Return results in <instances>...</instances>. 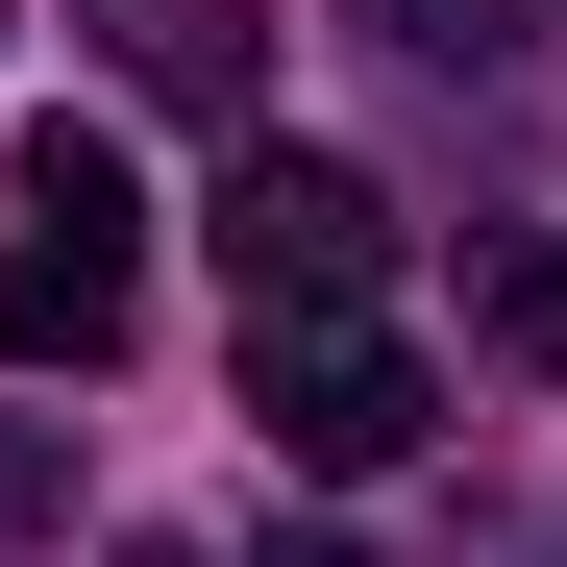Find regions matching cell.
<instances>
[{
  "label": "cell",
  "instance_id": "ba28073f",
  "mask_svg": "<svg viewBox=\"0 0 567 567\" xmlns=\"http://www.w3.org/2000/svg\"><path fill=\"white\" fill-rule=\"evenodd\" d=\"M297 567H346V543H297Z\"/></svg>",
  "mask_w": 567,
  "mask_h": 567
},
{
  "label": "cell",
  "instance_id": "52a82bcc",
  "mask_svg": "<svg viewBox=\"0 0 567 567\" xmlns=\"http://www.w3.org/2000/svg\"><path fill=\"white\" fill-rule=\"evenodd\" d=\"M50 494H74V468H50V444H25V420H0V518H50Z\"/></svg>",
  "mask_w": 567,
  "mask_h": 567
},
{
  "label": "cell",
  "instance_id": "3957f363",
  "mask_svg": "<svg viewBox=\"0 0 567 567\" xmlns=\"http://www.w3.org/2000/svg\"><path fill=\"white\" fill-rule=\"evenodd\" d=\"M247 420H271V468H321V494H346V468H395L444 395H420L395 321H247Z\"/></svg>",
  "mask_w": 567,
  "mask_h": 567
},
{
  "label": "cell",
  "instance_id": "5b68a950",
  "mask_svg": "<svg viewBox=\"0 0 567 567\" xmlns=\"http://www.w3.org/2000/svg\"><path fill=\"white\" fill-rule=\"evenodd\" d=\"M468 346H494V370H543V395H567V247H494V271H468Z\"/></svg>",
  "mask_w": 567,
  "mask_h": 567
},
{
  "label": "cell",
  "instance_id": "7a4b0ae2",
  "mask_svg": "<svg viewBox=\"0 0 567 567\" xmlns=\"http://www.w3.org/2000/svg\"><path fill=\"white\" fill-rule=\"evenodd\" d=\"M124 321H148V198L50 124L25 148V247H0V346H25V370H100Z\"/></svg>",
  "mask_w": 567,
  "mask_h": 567
},
{
  "label": "cell",
  "instance_id": "277c9868",
  "mask_svg": "<svg viewBox=\"0 0 567 567\" xmlns=\"http://www.w3.org/2000/svg\"><path fill=\"white\" fill-rule=\"evenodd\" d=\"M74 25H100V74L173 100V124H247L271 100V0H74Z\"/></svg>",
  "mask_w": 567,
  "mask_h": 567
},
{
  "label": "cell",
  "instance_id": "8992f818",
  "mask_svg": "<svg viewBox=\"0 0 567 567\" xmlns=\"http://www.w3.org/2000/svg\"><path fill=\"white\" fill-rule=\"evenodd\" d=\"M370 25H395V50H468V74H494V50H543V25H567V0H370Z\"/></svg>",
  "mask_w": 567,
  "mask_h": 567
},
{
  "label": "cell",
  "instance_id": "6da1fadb",
  "mask_svg": "<svg viewBox=\"0 0 567 567\" xmlns=\"http://www.w3.org/2000/svg\"><path fill=\"white\" fill-rule=\"evenodd\" d=\"M198 223H223V297H247V321H370V271H395V198H370L346 148H271V124L223 148Z\"/></svg>",
  "mask_w": 567,
  "mask_h": 567
}]
</instances>
